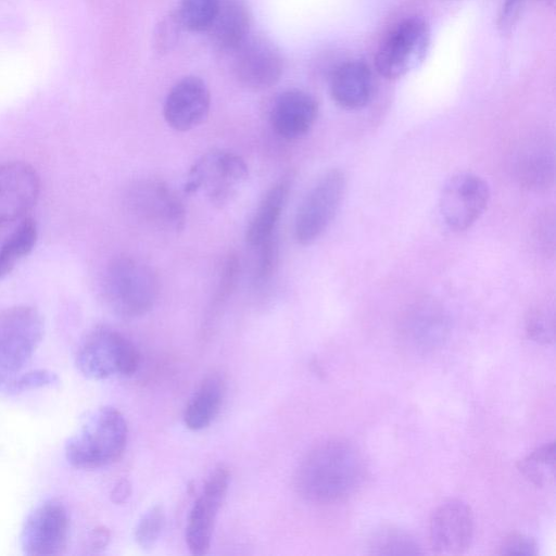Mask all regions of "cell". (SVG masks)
Instances as JSON below:
<instances>
[{"instance_id":"cell-1","label":"cell","mask_w":556,"mask_h":556,"mask_svg":"<svg viewBox=\"0 0 556 556\" xmlns=\"http://www.w3.org/2000/svg\"><path fill=\"white\" fill-rule=\"evenodd\" d=\"M367 467L362 453L343 439H328L303 457L294 475L301 497L315 504L346 500L364 483Z\"/></svg>"},{"instance_id":"cell-2","label":"cell","mask_w":556,"mask_h":556,"mask_svg":"<svg viewBox=\"0 0 556 556\" xmlns=\"http://www.w3.org/2000/svg\"><path fill=\"white\" fill-rule=\"evenodd\" d=\"M127 437L123 414L114 407H101L67 440L66 459L78 469L111 465L124 454Z\"/></svg>"},{"instance_id":"cell-3","label":"cell","mask_w":556,"mask_h":556,"mask_svg":"<svg viewBox=\"0 0 556 556\" xmlns=\"http://www.w3.org/2000/svg\"><path fill=\"white\" fill-rule=\"evenodd\" d=\"M159 292L153 270L132 256H117L105 268L103 295L108 306L127 319L146 315L154 305Z\"/></svg>"},{"instance_id":"cell-4","label":"cell","mask_w":556,"mask_h":556,"mask_svg":"<svg viewBox=\"0 0 556 556\" xmlns=\"http://www.w3.org/2000/svg\"><path fill=\"white\" fill-rule=\"evenodd\" d=\"M248 176V165L239 154L228 150H213L192 164L184 191L201 193L211 204L224 206L239 193Z\"/></svg>"},{"instance_id":"cell-5","label":"cell","mask_w":556,"mask_h":556,"mask_svg":"<svg viewBox=\"0 0 556 556\" xmlns=\"http://www.w3.org/2000/svg\"><path fill=\"white\" fill-rule=\"evenodd\" d=\"M140 354L135 344L116 330L101 327L81 342L76 365L87 378L102 380L115 375L130 376L139 367Z\"/></svg>"},{"instance_id":"cell-6","label":"cell","mask_w":556,"mask_h":556,"mask_svg":"<svg viewBox=\"0 0 556 556\" xmlns=\"http://www.w3.org/2000/svg\"><path fill=\"white\" fill-rule=\"evenodd\" d=\"M42 336L43 319L36 308L15 305L0 313V384L24 368Z\"/></svg>"},{"instance_id":"cell-7","label":"cell","mask_w":556,"mask_h":556,"mask_svg":"<svg viewBox=\"0 0 556 556\" xmlns=\"http://www.w3.org/2000/svg\"><path fill=\"white\" fill-rule=\"evenodd\" d=\"M430 47V28L421 17L399 23L380 43L375 64L378 73L388 78L403 77L426 58Z\"/></svg>"},{"instance_id":"cell-8","label":"cell","mask_w":556,"mask_h":556,"mask_svg":"<svg viewBox=\"0 0 556 556\" xmlns=\"http://www.w3.org/2000/svg\"><path fill=\"white\" fill-rule=\"evenodd\" d=\"M345 185L339 168L329 169L313 185L295 216L294 236L300 244L314 243L327 230L342 203Z\"/></svg>"},{"instance_id":"cell-9","label":"cell","mask_w":556,"mask_h":556,"mask_svg":"<svg viewBox=\"0 0 556 556\" xmlns=\"http://www.w3.org/2000/svg\"><path fill=\"white\" fill-rule=\"evenodd\" d=\"M125 204L135 219L152 229L177 232L185 226L184 203L161 180L144 179L135 182L126 192Z\"/></svg>"},{"instance_id":"cell-10","label":"cell","mask_w":556,"mask_h":556,"mask_svg":"<svg viewBox=\"0 0 556 556\" xmlns=\"http://www.w3.org/2000/svg\"><path fill=\"white\" fill-rule=\"evenodd\" d=\"M490 200L485 180L472 173H458L443 186L439 210L443 223L453 231L469 229L483 214Z\"/></svg>"},{"instance_id":"cell-11","label":"cell","mask_w":556,"mask_h":556,"mask_svg":"<svg viewBox=\"0 0 556 556\" xmlns=\"http://www.w3.org/2000/svg\"><path fill=\"white\" fill-rule=\"evenodd\" d=\"M70 519L65 507L55 500L37 505L26 517L20 543L29 556L62 554L68 542Z\"/></svg>"},{"instance_id":"cell-12","label":"cell","mask_w":556,"mask_h":556,"mask_svg":"<svg viewBox=\"0 0 556 556\" xmlns=\"http://www.w3.org/2000/svg\"><path fill=\"white\" fill-rule=\"evenodd\" d=\"M448 332V318L443 307L438 302L426 299L406 309L399 327L403 348L421 356L441 349Z\"/></svg>"},{"instance_id":"cell-13","label":"cell","mask_w":556,"mask_h":556,"mask_svg":"<svg viewBox=\"0 0 556 556\" xmlns=\"http://www.w3.org/2000/svg\"><path fill=\"white\" fill-rule=\"evenodd\" d=\"M232 72L240 85L264 90L276 85L283 73L278 48L263 37H249L235 52Z\"/></svg>"},{"instance_id":"cell-14","label":"cell","mask_w":556,"mask_h":556,"mask_svg":"<svg viewBox=\"0 0 556 556\" xmlns=\"http://www.w3.org/2000/svg\"><path fill=\"white\" fill-rule=\"evenodd\" d=\"M229 471L217 467L195 501L186 529V542L193 555H204L211 546L215 520L229 485Z\"/></svg>"},{"instance_id":"cell-15","label":"cell","mask_w":556,"mask_h":556,"mask_svg":"<svg viewBox=\"0 0 556 556\" xmlns=\"http://www.w3.org/2000/svg\"><path fill=\"white\" fill-rule=\"evenodd\" d=\"M473 529V516L468 504L457 498L448 500L431 515V547L440 555L463 554L471 544Z\"/></svg>"},{"instance_id":"cell-16","label":"cell","mask_w":556,"mask_h":556,"mask_svg":"<svg viewBox=\"0 0 556 556\" xmlns=\"http://www.w3.org/2000/svg\"><path fill=\"white\" fill-rule=\"evenodd\" d=\"M210 106L211 93L206 83L198 76H186L168 91L163 115L173 129L188 131L205 121Z\"/></svg>"},{"instance_id":"cell-17","label":"cell","mask_w":556,"mask_h":556,"mask_svg":"<svg viewBox=\"0 0 556 556\" xmlns=\"http://www.w3.org/2000/svg\"><path fill=\"white\" fill-rule=\"evenodd\" d=\"M40 179L36 169L21 161L0 165V224L21 218L36 203Z\"/></svg>"},{"instance_id":"cell-18","label":"cell","mask_w":556,"mask_h":556,"mask_svg":"<svg viewBox=\"0 0 556 556\" xmlns=\"http://www.w3.org/2000/svg\"><path fill=\"white\" fill-rule=\"evenodd\" d=\"M317 116L318 103L311 93L289 89L275 99L269 112V122L279 137L295 140L311 130Z\"/></svg>"},{"instance_id":"cell-19","label":"cell","mask_w":556,"mask_h":556,"mask_svg":"<svg viewBox=\"0 0 556 556\" xmlns=\"http://www.w3.org/2000/svg\"><path fill=\"white\" fill-rule=\"evenodd\" d=\"M372 87L370 68L358 60L341 64L330 78V94L333 101L346 110H357L367 105L372 96Z\"/></svg>"},{"instance_id":"cell-20","label":"cell","mask_w":556,"mask_h":556,"mask_svg":"<svg viewBox=\"0 0 556 556\" xmlns=\"http://www.w3.org/2000/svg\"><path fill=\"white\" fill-rule=\"evenodd\" d=\"M251 16L242 0H222L219 10L206 30L213 47L233 53L250 36Z\"/></svg>"},{"instance_id":"cell-21","label":"cell","mask_w":556,"mask_h":556,"mask_svg":"<svg viewBox=\"0 0 556 556\" xmlns=\"http://www.w3.org/2000/svg\"><path fill=\"white\" fill-rule=\"evenodd\" d=\"M290 178V176H283L267 190L260 201L247 228L245 240L250 247L257 248L275 236L291 189Z\"/></svg>"},{"instance_id":"cell-22","label":"cell","mask_w":556,"mask_h":556,"mask_svg":"<svg viewBox=\"0 0 556 556\" xmlns=\"http://www.w3.org/2000/svg\"><path fill=\"white\" fill-rule=\"evenodd\" d=\"M225 393V384L217 374L207 376L190 399L184 421L187 428L198 431L211 425L217 416Z\"/></svg>"},{"instance_id":"cell-23","label":"cell","mask_w":556,"mask_h":556,"mask_svg":"<svg viewBox=\"0 0 556 556\" xmlns=\"http://www.w3.org/2000/svg\"><path fill=\"white\" fill-rule=\"evenodd\" d=\"M37 237L36 222L30 217L24 218L0 247V278L10 274L31 252Z\"/></svg>"},{"instance_id":"cell-24","label":"cell","mask_w":556,"mask_h":556,"mask_svg":"<svg viewBox=\"0 0 556 556\" xmlns=\"http://www.w3.org/2000/svg\"><path fill=\"white\" fill-rule=\"evenodd\" d=\"M374 555H417L421 546L414 535L394 526H382L375 530L367 543Z\"/></svg>"},{"instance_id":"cell-25","label":"cell","mask_w":556,"mask_h":556,"mask_svg":"<svg viewBox=\"0 0 556 556\" xmlns=\"http://www.w3.org/2000/svg\"><path fill=\"white\" fill-rule=\"evenodd\" d=\"M517 468L535 486L549 485L555 473V443L548 442L535 448L518 462Z\"/></svg>"},{"instance_id":"cell-26","label":"cell","mask_w":556,"mask_h":556,"mask_svg":"<svg viewBox=\"0 0 556 556\" xmlns=\"http://www.w3.org/2000/svg\"><path fill=\"white\" fill-rule=\"evenodd\" d=\"M220 3L222 0H180L176 12L182 28L194 33L206 31Z\"/></svg>"},{"instance_id":"cell-27","label":"cell","mask_w":556,"mask_h":556,"mask_svg":"<svg viewBox=\"0 0 556 556\" xmlns=\"http://www.w3.org/2000/svg\"><path fill=\"white\" fill-rule=\"evenodd\" d=\"M527 337L540 344H549L555 339V318L553 309L545 305L531 308L525 321Z\"/></svg>"},{"instance_id":"cell-28","label":"cell","mask_w":556,"mask_h":556,"mask_svg":"<svg viewBox=\"0 0 556 556\" xmlns=\"http://www.w3.org/2000/svg\"><path fill=\"white\" fill-rule=\"evenodd\" d=\"M553 160L540 153L527 156L520 167L523 182L534 189L548 186L553 179Z\"/></svg>"},{"instance_id":"cell-29","label":"cell","mask_w":556,"mask_h":556,"mask_svg":"<svg viewBox=\"0 0 556 556\" xmlns=\"http://www.w3.org/2000/svg\"><path fill=\"white\" fill-rule=\"evenodd\" d=\"M165 525V513L162 506L151 507L140 519L135 530V539L142 548L154 545Z\"/></svg>"},{"instance_id":"cell-30","label":"cell","mask_w":556,"mask_h":556,"mask_svg":"<svg viewBox=\"0 0 556 556\" xmlns=\"http://www.w3.org/2000/svg\"><path fill=\"white\" fill-rule=\"evenodd\" d=\"M59 382L58 376L47 369H37L15 376L4 383L0 384V389L7 393H20L27 390H34L45 387L54 386Z\"/></svg>"},{"instance_id":"cell-31","label":"cell","mask_w":556,"mask_h":556,"mask_svg":"<svg viewBox=\"0 0 556 556\" xmlns=\"http://www.w3.org/2000/svg\"><path fill=\"white\" fill-rule=\"evenodd\" d=\"M182 25L178 18L177 12H172L165 16L157 25L155 30V46L160 52H166L176 45Z\"/></svg>"},{"instance_id":"cell-32","label":"cell","mask_w":556,"mask_h":556,"mask_svg":"<svg viewBox=\"0 0 556 556\" xmlns=\"http://www.w3.org/2000/svg\"><path fill=\"white\" fill-rule=\"evenodd\" d=\"M258 254V266L256 269V278L260 282L266 281L273 275L275 270L277 258H278V248L276 237L264 241L261 245L257 247Z\"/></svg>"},{"instance_id":"cell-33","label":"cell","mask_w":556,"mask_h":556,"mask_svg":"<svg viewBox=\"0 0 556 556\" xmlns=\"http://www.w3.org/2000/svg\"><path fill=\"white\" fill-rule=\"evenodd\" d=\"M501 555H536V542L523 533H511L506 536L498 547Z\"/></svg>"},{"instance_id":"cell-34","label":"cell","mask_w":556,"mask_h":556,"mask_svg":"<svg viewBox=\"0 0 556 556\" xmlns=\"http://www.w3.org/2000/svg\"><path fill=\"white\" fill-rule=\"evenodd\" d=\"M523 0H504L500 16H498V27L503 31H509L511 27L515 25Z\"/></svg>"},{"instance_id":"cell-35","label":"cell","mask_w":556,"mask_h":556,"mask_svg":"<svg viewBox=\"0 0 556 556\" xmlns=\"http://www.w3.org/2000/svg\"><path fill=\"white\" fill-rule=\"evenodd\" d=\"M131 493L130 484L127 480H121L112 491V501L116 504L123 503Z\"/></svg>"},{"instance_id":"cell-36","label":"cell","mask_w":556,"mask_h":556,"mask_svg":"<svg viewBox=\"0 0 556 556\" xmlns=\"http://www.w3.org/2000/svg\"><path fill=\"white\" fill-rule=\"evenodd\" d=\"M90 548L92 549H100V548H103L108 542H109V539H110V533L106 529L104 528H98V529H94L91 538H90Z\"/></svg>"},{"instance_id":"cell-37","label":"cell","mask_w":556,"mask_h":556,"mask_svg":"<svg viewBox=\"0 0 556 556\" xmlns=\"http://www.w3.org/2000/svg\"><path fill=\"white\" fill-rule=\"evenodd\" d=\"M540 1H543L545 3H548V2H553L554 0H540Z\"/></svg>"}]
</instances>
